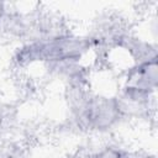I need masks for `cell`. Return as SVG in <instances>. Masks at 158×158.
<instances>
[{
    "instance_id": "obj_1",
    "label": "cell",
    "mask_w": 158,
    "mask_h": 158,
    "mask_svg": "<svg viewBox=\"0 0 158 158\" xmlns=\"http://www.w3.org/2000/svg\"><path fill=\"white\" fill-rule=\"evenodd\" d=\"M90 47L91 42L88 38L74 35H60L23 46L19 51L16 59L21 64L35 62H74L79 60Z\"/></svg>"
},
{
    "instance_id": "obj_2",
    "label": "cell",
    "mask_w": 158,
    "mask_h": 158,
    "mask_svg": "<svg viewBox=\"0 0 158 158\" xmlns=\"http://www.w3.org/2000/svg\"><path fill=\"white\" fill-rule=\"evenodd\" d=\"M158 84L157 56L133 65L126 78L125 98L132 102L143 104L156 90Z\"/></svg>"
},
{
    "instance_id": "obj_3",
    "label": "cell",
    "mask_w": 158,
    "mask_h": 158,
    "mask_svg": "<svg viewBox=\"0 0 158 158\" xmlns=\"http://www.w3.org/2000/svg\"><path fill=\"white\" fill-rule=\"evenodd\" d=\"M122 114L120 101L111 96L94 95L80 104V115L83 120L96 130H107L115 125Z\"/></svg>"
},
{
    "instance_id": "obj_4",
    "label": "cell",
    "mask_w": 158,
    "mask_h": 158,
    "mask_svg": "<svg viewBox=\"0 0 158 158\" xmlns=\"http://www.w3.org/2000/svg\"><path fill=\"white\" fill-rule=\"evenodd\" d=\"M91 158H128L127 154L116 147H105L96 152Z\"/></svg>"
}]
</instances>
